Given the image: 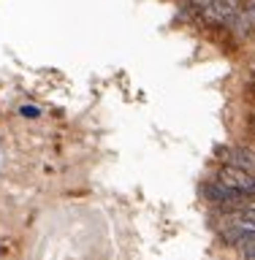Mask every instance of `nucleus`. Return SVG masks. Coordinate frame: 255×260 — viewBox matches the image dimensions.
<instances>
[{
    "mask_svg": "<svg viewBox=\"0 0 255 260\" xmlns=\"http://www.w3.org/2000/svg\"><path fill=\"white\" fill-rule=\"evenodd\" d=\"M215 179L228 184V187H234V190L244 192L247 198H255V174H250V171H242L234 166H220L215 171Z\"/></svg>",
    "mask_w": 255,
    "mask_h": 260,
    "instance_id": "4",
    "label": "nucleus"
},
{
    "mask_svg": "<svg viewBox=\"0 0 255 260\" xmlns=\"http://www.w3.org/2000/svg\"><path fill=\"white\" fill-rule=\"evenodd\" d=\"M199 192H201V198L207 201L209 206H215L217 211H234V209H239V206H244V203L250 201L244 192L234 190V187H228L223 182H217L215 176L207 179V182H201Z\"/></svg>",
    "mask_w": 255,
    "mask_h": 260,
    "instance_id": "1",
    "label": "nucleus"
},
{
    "mask_svg": "<svg viewBox=\"0 0 255 260\" xmlns=\"http://www.w3.org/2000/svg\"><path fill=\"white\" fill-rule=\"evenodd\" d=\"M244 6H247V0H215V3L207 6L199 16H195V22L204 24V27H209V30H220L234 14H239Z\"/></svg>",
    "mask_w": 255,
    "mask_h": 260,
    "instance_id": "2",
    "label": "nucleus"
},
{
    "mask_svg": "<svg viewBox=\"0 0 255 260\" xmlns=\"http://www.w3.org/2000/svg\"><path fill=\"white\" fill-rule=\"evenodd\" d=\"M16 114H19L22 119H38V117H41V114H44V111H41L38 106H33V103H22L19 109H16Z\"/></svg>",
    "mask_w": 255,
    "mask_h": 260,
    "instance_id": "6",
    "label": "nucleus"
},
{
    "mask_svg": "<svg viewBox=\"0 0 255 260\" xmlns=\"http://www.w3.org/2000/svg\"><path fill=\"white\" fill-rule=\"evenodd\" d=\"M220 166H234L242 171L255 174V146L252 144H231V146H220L215 152Z\"/></svg>",
    "mask_w": 255,
    "mask_h": 260,
    "instance_id": "3",
    "label": "nucleus"
},
{
    "mask_svg": "<svg viewBox=\"0 0 255 260\" xmlns=\"http://www.w3.org/2000/svg\"><path fill=\"white\" fill-rule=\"evenodd\" d=\"M247 130H250V136L255 138V111H250V119H247Z\"/></svg>",
    "mask_w": 255,
    "mask_h": 260,
    "instance_id": "8",
    "label": "nucleus"
},
{
    "mask_svg": "<svg viewBox=\"0 0 255 260\" xmlns=\"http://www.w3.org/2000/svg\"><path fill=\"white\" fill-rule=\"evenodd\" d=\"M242 252V260H255V244H244V247H239Z\"/></svg>",
    "mask_w": 255,
    "mask_h": 260,
    "instance_id": "7",
    "label": "nucleus"
},
{
    "mask_svg": "<svg viewBox=\"0 0 255 260\" xmlns=\"http://www.w3.org/2000/svg\"><path fill=\"white\" fill-rule=\"evenodd\" d=\"M212 3H215V0H179V8H182L185 14H190L193 19H195V16H199L207 6H212Z\"/></svg>",
    "mask_w": 255,
    "mask_h": 260,
    "instance_id": "5",
    "label": "nucleus"
}]
</instances>
